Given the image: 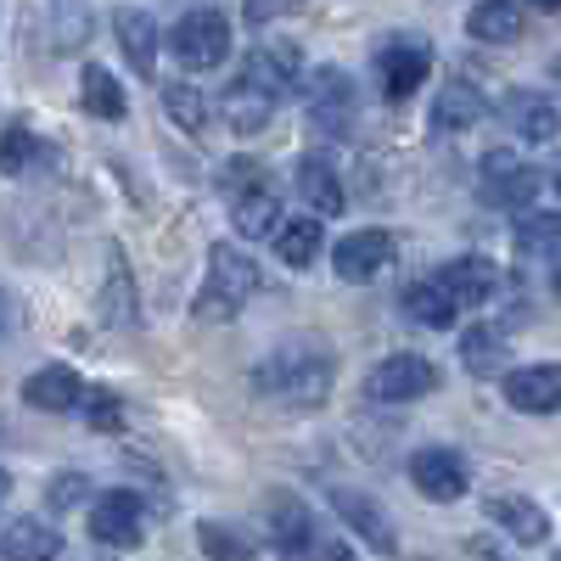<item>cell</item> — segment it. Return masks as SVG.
Listing matches in <instances>:
<instances>
[{
    "instance_id": "4fadbf2b",
    "label": "cell",
    "mask_w": 561,
    "mask_h": 561,
    "mask_svg": "<svg viewBox=\"0 0 561 561\" xmlns=\"http://www.w3.org/2000/svg\"><path fill=\"white\" fill-rule=\"evenodd\" d=\"M388 264H393V237H388V230H377V225L348 230V237L332 248V270H337L343 280H354V287L377 280Z\"/></svg>"
},
{
    "instance_id": "bcb514c9",
    "label": "cell",
    "mask_w": 561,
    "mask_h": 561,
    "mask_svg": "<svg viewBox=\"0 0 561 561\" xmlns=\"http://www.w3.org/2000/svg\"><path fill=\"white\" fill-rule=\"evenodd\" d=\"M550 561H561V550H556V556H550Z\"/></svg>"
},
{
    "instance_id": "8fae6325",
    "label": "cell",
    "mask_w": 561,
    "mask_h": 561,
    "mask_svg": "<svg viewBox=\"0 0 561 561\" xmlns=\"http://www.w3.org/2000/svg\"><path fill=\"white\" fill-rule=\"evenodd\" d=\"M90 539L107 550H135L147 539V511H140V500L129 489L96 494V505H90Z\"/></svg>"
},
{
    "instance_id": "7a4b0ae2",
    "label": "cell",
    "mask_w": 561,
    "mask_h": 561,
    "mask_svg": "<svg viewBox=\"0 0 561 561\" xmlns=\"http://www.w3.org/2000/svg\"><path fill=\"white\" fill-rule=\"evenodd\" d=\"M253 293H259V264H253L242 248L219 242V248L208 253V275H203V287H197V298H192V314L208 320V325L237 320V314L253 304Z\"/></svg>"
},
{
    "instance_id": "f1b7e54d",
    "label": "cell",
    "mask_w": 561,
    "mask_h": 561,
    "mask_svg": "<svg viewBox=\"0 0 561 561\" xmlns=\"http://www.w3.org/2000/svg\"><path fill=\"white\" fill-rule=\"evenodd\" d=\"M79 102H84V113H90V118H107V124H118V118L129 113L124 84H118L107 68H96V62H90V68L79 73Z\"/></svg>"
},
{
    "instance_id": "30bf717a",
    "label": "cell",
    "mask_w": 561,
    "mask_h": 561,
    "mask_svg": "<svg viewBox=\"0 0 561 561\" xmlns=\"http://www.w3.org/2000/svg\"><path fill=\"white\" fill-rule=\"evenodd\" d=\"M410 483L433 505H449V500H460L466 489H472V466H466V455L449 449V444H427V449L410 455Z\"/></svg>"
},
{
    "instance_id": "52a82bcc",
    "label": "cell",
    "mask_w": 561,
    "mask_h": 561,
    "mask_svg": "<svg viewBox=\"0 0 561 561\" xmlns=\"http://www.w3.org/2000/svg\"><path fill=\"white\" fill-rule=\"evenodd\" d=\"M264 517H270V545L280 561H314L320 556V523L293 489H275L264 500Z\"/></svg>"
},
{
    "instance_id": "8992f818",
    "label": "cell",
    "mask_w": 561,
    "mask_h": 561,
    "mask_svg": "<svg viewBox=\"0 0 561 561\" xmlns=\"http://www.w3.org/2000/svg\"><path fill=\"white\" fill-rule=\"evenodd\" d=\"M304 107L320 135H348V124L359 118V84L343 68H314L304 79Z\"/></svg>"
},
{
    "instance_id": "1f68e13d",
    "label": "cell",
    "mask_w": 561,
    "mask_h": 561,
    "mask_svg": "<svg viewBox=\"0 0 561 561\" xmlns=\"http://www.w3.org/2000/svg\"><path fill=\"white\" fill-rule=\"evenodd\" d=\"M163 113L185 129V135H203L208 129V118H214V107H208V96L192 84V79H169L163 84Z\"/></svg>"
},
{
    "instance_id": "5bb4252c",
    "label": "cell",
    "mask_w": 561,
    "mask_h": 561,
    "mask_svg": "<svg viewBox=\"0 0 561 561\" xmlns=\"http://www.w3.org/2000/svg\"><path fill=\"white\" fill-rule=\"evenodd\" d=\"M500 393L511 410L523 415H556L561 410V365H523V370H505L500 377Z\"/></svg>"
},
{
    "instance_id": "60d3db41",
    "label": "cell",
    "mask_w": 561,
    "mask_h": 561,
    "mask_svg": "<svg viewBox=\"0 0 561 561\" xmlns=\"http://www.w3.org/2000/svg\"><path fill=\"white\" fill-rule=\"evenodd\" d=\"M528 7H539V12H561V0H528Z\"/></svg>"
},
{
    "instance_id": "ee69618b",
    "label": "cell",
    "mask_w": 561,
    "mask_h": 561,
    "mask_svg": "<svg viewBox=\"0 0 561 561\" xmlns=\"http://www.w3.org/2000/svg\"><path fill=\"white\" fill-rule=\"evenodd\" d=\"M556 197H561V169H556Z\"/></svg>"
},
{
    "instance_id": "f546056e",
    "label": "cell",
    "mask_w": 561,
    "mask_h": 561,
    "mask_svg": "<svg viewBox=\"0 0 561 561\" xmlns=\"http://www.w3.org/2000/svg\"><path fill=\"white\" fill-rule=\"evenodd\" d=\"M230 219H237V237H275L280 230V192L275 185H259V192L230 203Z\"/></svg>"
},
{
    "instance_id": "d590c367",
    "label": "cell",
    "mask_w": 561,
    "mask_h": 561,
    "mask_svg": "<svg viewBox=\"0 0 561 561\" xmlns=\"http://www.w3.org/2000/svg\"><path fill=\"white\" fill-rule=\"evenodd\" d=\"M84 415H90V427H96V433H118L124 427V404L113 393H90L84 399Z\"/></svg>"
},
{
    "instance_id": "603a6c76",
    "label": "cell",
    "mask_w": 561,
    "mask_h": 561,
    "mask_svg": "<svg viewBox=\"0 0 561 561\" xmlns=\"http://www.w3.org/2000/svg\"><path fill=\"white\" fill-rule=\"evenodd\" d=\"M298 197L309 203V214L320 219H337L343 214V180H337V169L332 163H325V158H298Z\"/></svg>"
},
{
    "instance_id": "2e32d148",
    "label": "cell",
    "mask_w": 561,
    "mask_h": 561,
    "mask_svg": "<svg viewBox=\"0 0 561 561\" xmlns=\"http://www.w3.org/2000/svg\"><path fill=\"white\" fill-rule=\"evenodd\" d=\"M433 275H438V287H444L460 309L489 304V298H494V287H500V264H494V259H483V253H460V259L438 264Z\"/></svg>"
},
{
    "instance_id": "277c9868",
    "label": "cell",
    "mask_w": 561,
    "mask_h": 561,
    "mask_svg": "<svg viewBox=\"0 0 561 561\" xmlns=\"http://www.w3.org/2000/svg\"><path fill=\"white\" fill-rule=\"evenodd\" d=\"M438 365L427 354H388L365 370V399L370 404H415V399H427L438 393Z\"/></svg>"
},
{
    "instance_id": "cb8c5ba5",
    "label": "cell",
    "mask_w": 561,
    "mask_h": 561,
    "mask_svg": "<svg viewBox=\"0 0 561 561\" xmlns=\"http://www.w3.org/2000/svg\"><path fill=\"white\" fill-rule=\"evenodd\" d=\"M505 325H466L460 332V365L472 370V377H505Z\"/></svg>"
},
{
    "instance_id": "d6a6232c",
    "label": "cell",
    "mask_w": 561,
    "mask_h": 561,
    "mask_svg": "<svg viewBox=\"0 0 561 561\" xmlns=\"http://www.w3.org/2000/svg\"><path fill=\"white\" fill-rule=\"evenodd\" d=\"M102 320L135 325V280H129V264H124L118 248H113V264H107V287H102Z\"/></svg>"
},
{
    "instance_id": "3957f363",
    "label": "cell",
    "mask_w": 561,
    "mask_h": 561,
    "mask_svg": "<svg viewBox=\"0 0 561 561\" xmlns=\"http://www.w3.org/2000/svg\"><path fill=\"white\" fill-rule=\"evenodd\" d=\"M169 51L185 73H208L230 57V18L214 12V7H197L185 12L174 28H169Z\"/></svg>"
},
{
    "instance_id": "7bdbcfd3",
    "label": "cell",
    "mask_w": 561,
    "mask_h": 561,
    "mask_svg": "<svg viewBox=\"0 0 561 561\" xmlns=\"http://www.w3.org/2000/svg\"><path fill=\"white\" fill-rule=\"evenodd\" d=\"M7 494H12V478H7V472H0V500H7Z\"/></svg>"
},
{
    "instance_id": "ab89813d",
    "label": "cell",
    "mask_w": 561,
    "mask_h": 561,
    "mask_svg": "<svg viewBox=\"0 0 561 561\" xmlns=\"http://www.w3.org/2000/svg\"><path fill=\"white\" fill-rule=\"evenodd\" d=\"M325 556H332V561H354V556H348V545H325Z\"/></svg>"
},
{
    "instance_id": "ffe728a7",
    "label": "cell",
    "mask_w": 561,
    "mask_h": 561,
    "mask_svg": "<svg viewBox=\"0 0 561 561\" xmlns=\"http://www.w3.org/2000/svg\"><path fill=\"white\" fill-rule=\"evenodd\" d=\"M483 113H489L483 90H478L472 79H449V84L438 90V102H433V129H438V135H466V129L483 124Z\"/></svg>"
},
{
    "instance_id": "74e56055",
    "label": "cell",
    "mask_w": 561,
    "mask_h": 561,
    "mask_svg": "<svg viewBox=\"0 0 561 561\" xmlns=\"http://www.w3.org/2000/svg\"><path fill=\"white\" fill-rule=\"evenodd\" d=\"M84 494H90V483H84L79 472H62V478L51 483V505H57V511H68V505H79Z\"/></svg>"
},
{
    "instance_id": "d6986e66",
    "label": "cell",
    "mask_w": 561,
    "mask_h": 561,
    "mask_svg": "<svg viewBox=\"0 0 561 561\" xmlns=\"http://www.w3.org/2000/svg\"><path fill=\"white\" fill-rule=\"evenodd\" d=\"M113 34H118L124 62H129L140 79H152V68H158V23H152V12L118 7V12H113Z\"/></svg>"
},
{
    "instance_id": "e0dca14e",
    "label": "cell",
    "mask_w": 561,
    "mask_h": 561,
    "mask_svg": "<svg viewBox=\"0 0 561 561\" xmlns=\"http://www.w3.org/2000/svg\"><path fill=\"white\" fill-rule=\"evenodd\" d=\"M84 399H90V388L79 382V370H68V365H45V370H34V377L23 382V404L45 410V415H68Z\"/></svg>"
},
{
    "instance_id": "484cf974",
    "label": "cell",
    "mask_w": 561,
    "mask_h": 561,
    "mask_svg": "<svg viewBox=\"0 0 561 561\" xmlns=\"http://www.w3.org/2000/svg\"><path fill=\"white\" fill-rule=\"evenodd\" d=\"M219 107H225V124L237 129V135H259V129H270V118H275V102L264 96V90H253L248 79H230Z\"/></svg>"
},
{
    "instance_id": "e575fe53",
    "label": "cell",
    "mask_w": 561,
    "mask_h": 561,
    "mask_svg": "<svg viewBox=\"0 0 561 561\" xmlns=\"http://www.w3.org/2000/svg\"><path fill=\"white\" fill-rule=\"evenodd\" d=\"M259 185H270V174H264V163H253V158H230L225 174H219V192H225L230 203L248 197V192H259Z\"/></svg>"
},
{
    "instance_id": "7402d4cb",
    "label": "cell",
    "mask_w": 561,
    "mask_h": 561,
    "mask_svg": "<svg viewBox=\"0 0 561 561\" xmlns=\"http://www.w3.org/2000/svg\"><path fill=\"white\" fill-rule=\"evenodd\" d=\"M62 556V534L39 517H18L0 534V561H57Z\"/></svg>"
},
{
    "instance_id": "ba28073f",
    "label": "cell",
    "mask_w": 561,
    "mask_h": 561,
    "mask_svg": "<svg viewBox=\"0 0 561 561\" xmlns=\"http://www.w3.org/2000/svg\"><path fill=\"white\" fill-rule=\"evenodd\" d=\"M237 79H248L253 90H264V96L280 107L287 96H298L309 73H304V51H298L293 39H264V45H253V51H248V62H242Z\"/></svg>"
},
{
    "instance_id": "7c38bea8",
    "label": "cell",
    "mask_w": 561,
    "mask_h": 561,
    "mask_svg": "<svg viewBox=\"0 0 561 561\" xmlns=\"http://www.w3.org/2000/svg\"><path fill=\"white\" fill-rule=\"evenodd\" d=\"M325 500H332V511L343 517V528H354V539H365L370 550H382V556H393L399 550V534H393V517L370 500L365 489H348V483H332L325 489Z\"/></svg>"
},
{
    "instance_id": "9c48e42d",
    "label": "cell",
    "mask_w": 561,
    "mask_h": 561,
    "mask_svg": "<svg viewBox=\"0 0 561 561\" xmlns=\"http://www.w3.org/2000/svg\"><path fill=\"white\" fill-rule=\"evenodd\" d=\"M433 73V45L421 39V34H393L382 39V51H377V79H382V96L388 102H410L421 84H427Z\"/></svg>"
},
{
    "instance_id": "83f0119b",
    "label": "cell",
    "mask_w": 561,
    "mask_h": 561,
    "mask_svg": "<svg viewBox=\"0 0 561 561\" xmlns=\"http://www.w3.org/2000/svg\"><path fill=\"white\" fill-rule=\"evenodd\" d=\"M517 253L556 270L561 264V214H523L517 219Z\"/></svg>"
},
{
    "instance_id": "ac0fdd59",
    "label": "cell",
    "mask_w": 561,
    "mask_h": 561,
    "mask_svg": "<svg viewBox=\"0 0 561 561\" xmlns=\"http://www.w3.org/2000/svg\"><path fill=\"white\" fill-rule=\"evenodd\" d=\"M483 511H489V523L505 528V539H517V545H545L550 539L545 505H534L528 494H489Z\"/></svg>"
},
{
    "instance_id": "836d02e7",
    "label": "cell",
    "mask_w": 561,
    "mask_h": 561,
    "mask_svg": "<svg viewBox=\"0 0 561 561\" xmlns=\"http://www.w3.org/2000/svg\"><path fill=\"white\" fill-rule=\"evenodd\" d=\"M197 545L208 561H253V539L242 528H230V523H197Z\"/></svg>"
},
{
    "instance_id": "f6af8a7d",
    "label": "cell",
    "mask_w": 561,
    "mask_h": 561,
    "mask_svg": "<svg viewBox=\"0 0 561 561\" xmlns=\"http://www.w3.org/2000/svg\"><path fill=\"white\" fill-rule=\"evenodd\" d=\"M483 561H500V556H489V550H483Z\"/></svg>"
},
{
    "instance_id": "4dcf8cb0",
    "label": "cell",
    "mask_w": 561,
    "mask_h": 561,
    "mask_svg": "<svg viewBox=\"0 0 561 561\" xmlns=\"http://www.w3.org/2000/svg\"><path fill=\"white\" fill-rule=\"evenodd\" d=\"M51 158L57 152L45 147L28 124H7V129H0V174H28V169L51 163Z\"/></svg>"
},
{
    "instance_id": "44dd1931",
    "label": "cell",
    "mask_w": 561,
    "mask_h": 561,
    "mask_svg": "<svg viewBox=\"0 0 561 561\" xmlns=\"http://www.w3.org/2000/svg\"><path fill=\"white\" fill-rule=\"evenodd\" d=\"M466 34L483 39V45H517L528 34L523 0H478L472 18H466Z\"/></svg>"
},
{
    "instance_id": "6da1fadb",
    "label": "cell",
    "mask_w": 561,
    "mask_h": 561,
    "mask_svg": "<svg viewBox=\"0 0 561 561\" xmlns=\"http://www.w3.org/2000/svg\"><path fill=\"white\" fill-rule=\"evenodd\" d=\"M337 382V354L320 348V343H287L275 348L270 359L253 365V393L270 404H287V410H314L325 404Z\"/></svg>"
},
{
    "instance_id": "8d00e7d4",
    "label": "cell",
    "mask_w": 561,
    "mask_h": 561,
    "mask_svg": "<svg viewBox=\"0 0 561 561\" xmlns=\"http://www.w3.org/2000/svg\"><path fill=\"white\" fill-rule=\"evenodd\" d=\"M293 7H298V0H242V12H248L253 28H264V23H275V18H287Z\"/></svg>"
},
{
    "instance_id": "f35d334b",
    "label": "cell",
    "mask_w": 561,
    "mask_h": 561,
    "mask_svg": "<svg viewBox=\"0 0 561 561\" xmlns=\"http://www.w3.org/2000/svg\"><path fill=\"white\" fill-rule=\"evenodd\" d=\"M7 332H12V298L0 293V337H7Z\"/></svg>"
},
{
    "instance_id": "b9f144b4",
    "label": "cell",
    "mask_w": 561,
    "mask_h": 561,
    "mask_svg": "<svg viewBox=\"0 0 561 561\" xmlns=\"http://www.w3.org/2000/svg\"><path fill=\"white\" fill-rule=\"evenodd\" d=\"M550 79H556V90H561V57H556V62H550Z\"/></svg>"
},
{
    "instance_id": "4316f807",
    "label": "cell",
    "mask_w": 561,
    "mask_h": 561,
    "mask_svg": "<svg viewBox=\"0 0 561 561\" xmlns=\"http://www.w3.org/2000/svg\"><path fill=\"white\" fill-rule=\"evenodd\" d=\"M320 242H325V225L314 214H298V219H287L275 230V253H280L287 270H309L320 259Z\"/></svg>"
},
{
    "instance_id": "5b68a950",
    "label": "cell",
    "mask_w": 561,
    "mask_h": 561,
    "mask_svg": "<svg viewBox=\"0 0 561 561\" xmlns=\"http://www.w3.org/2000/svg\"><path fill=\"white\" fill-rule=\"evenodd\" d=\"M545 192V174L523 158H511V152H489L483 169H478V197L489 208H505V214H528L534 197Z\"/></svg>"
},
{
    "instance_id": "9a60e30c",
    "label": "cell",
    "mask_w": 561,
    "mask_h": 561,
    "mask_svg": "<svg viewBox=\"0 0 561 561\" xmlns=\"http://www.w3.org/2000/svg\"><path fill=\"white\" fill-rule=\"evenodd\" d=\"M500 118L511 124V135L534 140V147H545V140L561 135V107L550 102V90H505V96H500Z\"/></svg>"
},
{
    "instance_id": "d4e9b609",
    "label": "cell",
    "mask_w": 561,
    "mask_h": 561,
    "mask_svg": "<svg viewBox=\"0 0 561 561\" xmlns=\"http://www.w3.org/2000/svg\"><path fill=\"white\" fill-rule=\"evenodd\" d=\"M404 314L421 320V325H433V332H449V325L460 320V304L438 287V275H421L404 287Z\"/></svg>"
}]
</instances>
